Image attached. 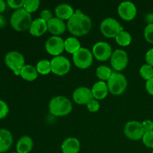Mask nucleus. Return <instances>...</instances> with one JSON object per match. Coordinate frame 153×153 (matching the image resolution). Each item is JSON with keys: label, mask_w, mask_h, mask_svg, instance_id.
Masks as SVG:
<instances>
[{"label": "nucleus", "mask_w": 153, "mask_h": 153, "mask_svg": "<svg viewBox=\"0 0 153 153\" xmlns=\"http://www.w3.org/2000/svg\"><path fill=\"white\" fill-rule=\"evenodd\" d=\"M48 31L54 36H59L64 34L67 29V25L64 20L53 17L47 22Z\"/></svg>", "instance_id": "2eb2a0df"}, {"label": "nucleus", "mask_w": 153, "mask_h": 153, "mask_svg": "<svg viewBox=\"0 0 153 153\" xmlns=\"http://www.w3.org/2000/svg\"><path fill=\"white\" fill-rule=\"evenodd\" d=\"M111 67L116 71H122L126 68L128 63V56L127 52L123 49H116L112 53L110 58Z\"/></svg>", "instance_id": "9b49d317"}, {"label": "nucleus", "mask_w": 153, "mask_h": 153, "mask_svg": "<svg viewBox=\"0 0 153 153\" xmlns=\"http://www.w3.org/2000/svg\"><path fill=\"white\" fill-rule=\"evenodd\" d=\"M8 112L9 108L7 103L3 100H0V120L5 117Z\"/></svg>", "instance_id": "473e14b6"}, {"label": "nucleus", "mask_w": 153, "mask_h": 153, "mask_svg": "<svg viewBox=\"0 0 153 153\" xmlns=\"http://www.w3.org/2000/svg\"><path fill=\"white\" fill-rule=\"evenodd\" d=\"M143 143L148 148H153V131H148V132H145L143 134Z\"/></svg>", "instance_id": "c756f323"}, {"label": "nucleus", "mask_w": 153, "mask_h": 153, "mask_svg": "<svg viewBox=\"0 0 153 153\" xmlns=\"http://www.w3.org/2000/svg\"><path fill=\"white\" fill-rule=\"evenodd\" d=\"M92 53L94 58L99 61H106L110 59L113 52L109 43L105 41H100L93 46Z\"/></svg>", "instance_id": "9d476101"}, {"label": "nucleus", "mask_w": 153, "mask_h": 153, "mask_svg": "<svg viewBox=\"0 0 153 153\" xmlns=\"http://www.w3.org/2000/svg\"><path fill=\"white\" fill-rule=\"evenodd\" d=\"M36 69L39 74L45 76L48 75L52 72V67H51V61L48 60L43 59L38 61L36 65Z\"/></svg>", "instance_id": "393cba45"}, {"label": "nucleus", "mask_w": 153, "mask_h": 153, "mask_svg": "<svg viewBox=\"0 0 153 153\" xmlns=\"http://www.w3.org/2000/svg\"><path fill=\"white\" fill-rule=\"evenodd\" d=\"M38 76V73L35 67L30 64H26L20 70V76L22 79L28 82H33L36 80Z\"/></svg>", "instance_id": "4be33fe9"}, {"label": "nucleus", "mask_w": 153, "mask_h": 153, "mask_svg": "<svg viewBox=\"0 0 153 153\" xmlns=\"http://www.w3.org/2000/svg\"><path fill=\"white\" fill-rule=\"evenodd\" d=\"M152 153H153V151H152Z\"/></svg>", "instance_id": "79ce46f5"}, {"label": "nucleus", "mask_w": 153, "mask_h": 153, "mask_svg": "<svg viewBox=\"0 0 153 153\" xmlns=\"http://www.w3.org/2000/svg\"><path fill=\"white\" fill-rule=\"evenodd\" d=\"M141 123L145 132L153 131V121L149 120H146Z\"/></svg>", "instance_id": "f704fd0d"}, {"label": "nucleus", "mask_w": 153, "mask_h": 153, "mask_svg": "<svg viewBox=\"0 0 153 153\" xmlns=\"http://www.w3.org/2000/svg\"><path fill=\"white\" fill-rule=\"evenodd\" d=\"M73 110V104L68 98L58 96L50 100L49 111L51 114L55 117H64L68 115Z\"/></svg>", "instance_id": "f03ea898"}, {"label": "nucleus", "mask_w": 153, "mask_h": 153, "mask_svg": "<svg viewBox=\"0 0 153 153\" xmlns=\"http://www.w3.org/2000/svg\"><path fill=\"white\" fill-rule=\"evenodd\" d=\"M112 70H111V68H109L108 67L105 65H101L100 67H97V70H96V75L98 77V79H100V81H107L109 79L111 76Z\"/></svg>", "instance_id": "b1692460"}, {"label": "nucleus", "mask_w": 153, "mask_h": 153, "mask_svg": "<svg viewBox=\"0 0 153 153\" xmlns=\"http://www.w3.org/2000/svg\"><path fill=\"white\" fill-rule=\"evenodd\" d=\"M79 40L75 37H70L64 40V50L70 54H75L81 49Z\"/></svg>", "instance_id": "5701e85b"}, {"label": "nucleus", "mask_w": 153, "mask_h": 153, "mask_svg": "<svg viewBox=\"0 0 153 153\" xmlns=\"http://www.w3.org/2000/svg\"><path fill=\"white\" fill-rule=\"evenodd\" d=\"M34 143L29 136H22L18 140L16 143V152L18 153H29L32 150Z\"/></svg>", "instance_id": "412c9836"}, {"label": "nucleus", "mask_w": 153, "mask_h": 153, "mask_svg": "<svg viewBox=\"0 0 153 153\" xmlns=\"http://www.w3.org/2000/svg\"><path fill=\"white\" fill-rule=\"evenodd\" d=\"M100 31L105 37L115 38L121 31H123V27L116 19L108 17L103 19L100 24Z\"/></svg>", "instance_id": "39448f33"}, {"label": "nucleus", "mask_w": 153, "mask_h": 153, "mask_svg": "<svg viewBox=\"0 0 153 153\" xmlns=\"http://www.w3.org/2000/svg\"><path fill=\"white\" fill-rule=\"evenodd\" d=\"M80 142L76 137H67L61 144L63 153H79L80 151Z\"/></svg>", "instance_id": "f3484780"}, {"label": "nucleus", "mask_w": 153, "mask_h": 153, "mask_svg": "<svg viewBox=\"0 0 153 153\" xmlns=\"http://www.w3.org/2000/svg\"><path fill=\"white\" fill-rule=\"evenodd\" d=\"M40 1L39 0H25L24 1L23 8L28 13H31L35 12L40 7Z\"/></svg>", "instance_id": "bb28decb"}, {"label": "nucleus", "mask_w": 153, "mask_h": 153, "mask_svg": "<svg viewBox=\"0 0 153 153\" xmlns=\"http://www.w3.org/2000/svg\"><path fill=\"white\" fill-rule=\"evenodd\" d=\"M40 18L43 19V20H44L46 22H48L53 18L52 11L50 10H48V9L43 10L40 13Z\"/></svg>", "instance_id": "72a5a7b5"}, {"label": "nucleus", "mask_w": 153, "mask_h": 153, "mask_svg": "<svg viewBox=\"0 0 153 153\" xmlns=\"http://www.w3.org/2000/svg\"><path fill=\"white\" fill-rule=\"evenodd\" d=\"M143 35L148 43H153V22L146 25L143 31Z\"/></svg>", "instance_id": "c85d7f7f"}, {"label": "nucleus", "mask_w": 153, "mask_h": 153, "mask_svg": "<svg viewBox=\"0 0 153 153\" xmlns=\"http://www.w3.org/2000/svg\"><path fill=\"white\" fill-rule=\"evenodd\" d=\"M13 143V136L10 131L5 128H0V153L9 150Z\"/></svg>", "instance_id": "6ab92c4d"}, {"label": "nucleus", "mask_w": 153, "mask_h": 153, "mask_svg": "<svg viewBox=\"0 0 153 153\" xmlns=\"http://www.w3.org/2000/svg\"><path fill=\"white\" fill-rule=\"evenodd\" d=\"M140 74L145 80L148 81L153 78V67L146 64H143L140 69Z\"/></svg>", "instance_id": "cd10ccee"}, {"label": "nucleus", "mask_w": 153, "mask_h": 153, "mask_svg": "<svg viewBox=\"0 0 153 153\" xmlns=\"http://www.w3.org/2000/svg\"><path fill=\"white\" fill-rule=\"evenodd\" d=\"M67 28L73 36L82 37L90 32L92 28V21L88 15L78 10L67 20Z\"/></svg>", "instance_id": "f257e3e1"}, {"label": "nucleus", "mask_w": 153, "mask_h": 153, "mask_svg": "<svg viewBox=\"0 0 153 153\" xmlns=\"http://www.w3.org/2000/svg\"><path fill=\"white\" fill-rule=\"evenodd\" d=\"M25 0H7V4L10 7L16 10H19L23 7Z\"/></svg>", "instance_id": "7c9ffc66"}, {"label": "nucleus", "mask_w": 153, "mask_h": 153, "mask_svg": "<svg viewBox=\"0 0 153 153\" xmlns=\"http://www.w3.org/2000/svg\"><path fill=\"white\" fill-rule=\"evenodd\" d=\"M117 12L123 20L131 21L134 19L137 15V7L134 3L131 1H123L118 6Z\"/></svg>", "instance_id": "ddd939ff"}, {"label": "nucleus", "mask_w": 153, "mask_h": 153, "mask_svg": "<svg viewBox=\"0 0 153 153\" xmlns=\"http://www.w3.org/2000/svg\"><path fill=\"white\" fill-rule=\"evenodd\" d=\"M6 8V4L3 0H0V13H2Z\"/></svg>", "instance_id": "4c0bfd02"}, {"label": "nucleus", "mask_w": 153, "mask_h": 153, "mask_svg": "<svg viewBox=\"0 0 153 153\" xmlns=\"http://www.w3.org/2000/svg\"><path fill=\"white\" fill-rule=\"evenodd\" d=\"M12 153H18V152H12Z\"/></svg>", "instance_id": "ea45409f"}, {"label": "nucleus", "mask_w": 153, "mask_h": 153, "mask_svg": "<svg viewBox=\"0 0 153 153\" xmlns=\"http://www.w3.org/2000/svg\"><path fill=\"white\" fill-rule=\"evenodd\" d=\"M46 52L53 56H59L64 51V40L59 36H52L45 43Z\"/></svg>", "instance_id": "f8f14e48"}, {"label": "nucleus", "mask_w": 153, "mask_h": 153, "mask_svg": "<svg viewBox=\"0 0 153 153\" xmlns=\"http://www.w3.org/2000/svg\"><path fill=\"white\" fill-rule=\"evenodd\" d=\"M94 55L88 49L82 47L73 55V61L75 65L79 69L85 70L92 65Z\"/></svg>", "instance_id": "0eeeda50"}, {"label": "nucleus", "mask_w": 153, "mask_h": 153, "mask_svg": "<svg viewBox=\"0 0 153 153\" xmlns=\"http://www.w3.org/2000/svg\"><path fill=\"white\" fill-rule=\"evenodd\" d=\"M4 62L16 76H20V70L25 66V58L20 52L17 51L7 52L4 57Z\"/></svg>", "instance_id": "423d86ee"}, {"label": "nucleus", "mask_w": 153, "mask_h": 153, "mask_svg": "<svg viewBox=\"0 0 153 153\" xmlns=\"http://www.w3.org/2000/svg\"><path fill=\"white\" fill-rule=\"evenodd\" d=\"M124 134L131 140H138L143 138L145 131L141 123L132 120L127 123L124 127Z\"/></svg>", "instance_id": "1a4fd4ad"}, {"label": "nucleus", "mask_w": 153, "mask_h": 153, "mask_svg": "<svg viewBox=\"0 0 153 153\" xmlns=\"http://www.w3.org/2000/svg\"><path fill=\"white\" fill-rule=\"evenodd\" d=\"M117 43L120 46H127L131 43V36L128 31H122L116 37H115Z\"/></svg>", "instance_id": "a878e982"}, {"label": "nucleus", "mask_w": 153, "mask_h": 153, "mask_svg": "<svg viewBox=\"0 0 153 153\" xmlns=\"http://www.w3.org/2000/svg\"><path fill=\"white\" fill-rule=\"evenodd\" d=\"M146 61L148 65L151 66L153 67V49H149L146 54Z\"/></svg>", "instance_id": "c9c22d12"}, {"label": "nucleus", "mask_w": 153, "mask_h": 153, "mask_svg": "<svg viewBox=\"0 0 153 153\" xmlns=\"http://www.w3.org/2000/svg\"><path fill=\"white\" fill-rule=\"evenodd\" d=\"M109 92L114 96H120L123 94L128 86V82L123 74L117 72H113L110 79L108 80Z\"/></svg>", "instance_id": "20e7f679"}, {"label": "nucleus", "mask_w": 153, "mask_h": 153, "mask_svg": "<svg viewBox=\"0 0 153 153\" xmlns=\"http://www.w3.org/2000/svg\"><path fill=\"white\" fill-rule=\"evenodd\" d=\"M6 25V20L4 16L0 15V28H2Z\"/></svg>", "instance_id": "58836bf2"}, {"label": "nucleus", "mask_w": 153, "mask_h": 153, "mask_svg": "<svg viewBox=\"0 0 153 153\" xmlns=\"http://www.w3.org/2000/svg\"><path fill=\"white\" fill-rule=\"evenodd\" d=\"M146 90L150 95L153 96V78L146 81Z\"/></svg>", "instance_id": "e433bc0d"}, {"label": "nucleus", "mask_w": 153, "mask_h": 153, "mask_svg": "<svg viewBox=\"0 0 153 153\" xmlns=\"http://www.w3.org/2000/svg\"><path fill=\"white\" fill-rule=\"evenodd\" d=\"M87 108L89 111L92 112V113H95L97 112L100 108V104L98 102V100L94 99L93 100H91L88 105H87Z\"/></svg>", "instance_id": "2f4dec72"}, {"label": "nucleus", "mask_w": 153, "mask_h": 153, "mask_svg": "<svg viewBox=\"0 0 153 153\" xmlns=\"http://www.w3.org/2000/svg\"><path fill=\"white\" fill-rule=\"evenodd\" d=\"M47 30V22L40 18H37L33 20L29 28V32L34 37H40L43 35Z\"/></svg>", "instance_id": "a211bd4d"}, {"label": "nucleus", "mask_w": 153, "mask_h": 153, "mask_svg": "<svg viewBox=\"0 0 153 153\" xmlns=\"http://www.w3.org/2000/svg\"><path fill=\"white\" fill-rule=\"evenodd\" d=\"M91 91H92L94 98L97 100H104L105 97H107L109 92L107 83L103 81H99L96 82Z\"/></svg>", "instance_id": "dca6fc26"}, {"label": "nucleus", "mask_w": 153, "mask_h": 153, "mask_svg": "<svg viewBox=\"0 0 153 153\" xmlns=\"http://www.w3.org/2000/svg\"><path fill=\"white\" fill-rule=\"evenodd\" d=\"M52 73L57 76L67 75L71 70V63L66 57L59 55L53 58L51 61Z\"/></svg>", "instance_id": "6e6552de"}, {"label": "nucleus", "mask_w": 153, "mask_h": 153, "mask_svg": "<svg viewBox=\"0 0 153 153\" xmlns=\"http://www.w3.org/2000/svg\"><path fill=\"white\" fill-rule=\"evenodd\" d=\"M56 17L62 20H68L75 13L73 7L68 4H60L55 7Z\"/></svg>", "instance_id": "aec40b11"}, {"label": "nucleus", "mask_w": 153, "mask_h": 153, "mask_svg": "<svg viewBox=\"0 0 153 153\" xmlns=\"http://www.w3.org/2000/svg\"><path fill=\"white\" fill-rule=\"evenodd\" d=\"M152 17H153V13H152Z\"/></svg>", "instance_id": "a19ab883"}, {"label": "nucleus", "mask_w": 153, "mask_h": 153, "mask_svg": "<svg viewBox=\"0 0 153 153\" xmlns=\"http://www.w3.org/2000/svg\"><path fill=\"white\" fill-rule=\"evenodd\" d=\"M73 99L77 104L87 105L94 98L91 89L86 87H80L73 91Z\"/></svg>", "instance_id": "4468645a"}, {"label": "nucleus", "mask_w": 153, "mask_h": 153, "mask_svg": "<svg viewBox=\"0 0 153 153\" xmlns=\"http://www.w3.org/2000/svg\"><path fill=\"white\" fill-rule=\"evenodd\" d=\"M32 22L31 13L27 12L23 7L15 10L10 19V23L12 28L16 31L20 32L29 30Z\"/></svg>", "instance_id": "7ed1b4c3"}]
</instances>
